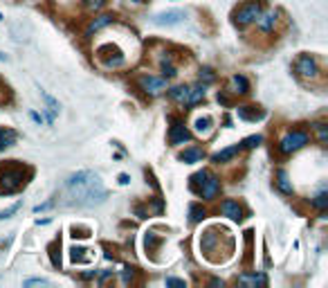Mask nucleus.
<instances>
[{
	"instance_id": "f257e3e1",
	"label": "nucleus",
	"mask_w": 328,
	"mask_h": 288,
	"mask_svg": "<svg viewBox=\"0 0 328 288\" xmlns=\"http://www.w3.org/2000/svg\"><path fill=\"white\" fill-rule=\"evenodd\" d=\"M65 194L72 198L70 205H79V207H92L106 198V189L101 185L99 176L92 171H79L70 176L65 182Z\"/></svg>"
},
{
	"instance_id": "f03ea898",
	"label": "nucleus",
	"mask_w": 328,
	"mask_h": 288,
	"mask_svg": "<svg viewBox=\"0 0 328 288\" xmlns=\"http://www.w3.org/2000/svg\"><path fill=\"white\" fill-rule=\"evenodd\" d=\"M169 97L173 99L175 104H180V106H191V104L200 102L202 97H205V86H178V88H171L169 90Z\"/></svg>"
},
{
	"instance_id": "7ed1b4c3",
	"label": "nucleus",
	"mask_w": 328,
	"mask_h": 288,
	"mask_svg": "<svg viewBox=\"0 0 328 288\" xmlns=\"http://www.w3.org/2000/svg\"><path fill=\"white\" fill-rule=\"evenodd\" d=\"M193 180H196L198 194H200L205 201H212V198L218 194V189H220V182H218V178L214 176V173H207V171L196 173V176H193Z\"/></svg>"
},
{
	"instance_id": "20e7f679",
	"label": "nucleus",
	"mask_w": 328,
	"mask_h": 288,
	"mask_svg": "<svg viewBox=\"0 0 328 288\" xmlns=\"http://www.w3.org/2000/svg\"><path fill=\"white\" fill-rule=\"evenodd\" d=\"M23 185H25V176H23L21 169L7 167V169L2 171V176H0V192L11 194V192H16V189H21Z\"/></svg>"
},
{
	"instance_id": "39448f33",
	"label": "nucleus",
	"mask_w": 328,
	"mask_h": 288,
	"mask_svg": "<svg viewBox=\"0 0 328 288\" xmlns=\"http://www.w3.org/2000/svg\"><path fill=\"white\" fill-rule=\"evenodd\" d=\"M261 2H245V5H241L236 11H234V23L236 25H249V23H254L256 18L261 16Z\"/></svg>"
},
{
	"instance_id": "423d86ee",
	"label": "nucleus",
	"mask_w": 328,
	"mask_h": 288,
	"mask_svg": "<svg viewBox=\"0 0 328 288\" xmlns=\"http://www.w3.org/2000/svg\"><path fill=\"white\" fill-rule=\"evenodd\" d=\"M306 144H308V133H303V131H292L286 138H281L279 151L281 153H292V151H299L301 146H306Z\"/></svg>"
},
{
	"instance_id": "0eeeda50",
	"label": "nucleus",
	"mask_w": 328,
	"mask_h": 288,
	"mask_svg": "<svg viewBox=\"0 0 328 288\" xmlns=\"http://www.w3.org/2000/svg\"><path fill=\"white\" fill-rule=\"evenodd\" d=\"M295 72L301 79H317L319 77V65H317V59L315 57H299L295 63Z\"/></svg>"
},
{
	"instance_id": "6e6552de",
	"label": "nucleus",
	"mask_w": 328,
	"mask_h": 288,
	"mask_svg": "<svg viewBox=\"0 0 328 288\" xmlns=\"http://www.w3.org/2000/svg\"><path fill=\"white\" fill-rule=\"evenodd\" d=\"M139 86H142V90L148 92V95H162L166 90V81L160 79V77H151V75H144L139 77Z\"/></svg>"
},
{
	"instance_id": "1a4fd4ad",
	"label": "nucleus",
	"mask_w": 328,
	"mask_h": 288,
	"mask_svg": "<svg viewBox=\"0 0 328 288\" xmlns=\"http://www.w3.org/2000/svg\"><path fill=\"white\" fill-rule=\"evenodd\" d=\"M187 18V14L182 9H171V11H162L158 16H153V23L155 25H180L182 21Z\"/></svg>"
},
{
	"instance_id": "9d476101",
	"label": "nucleus",
	"mask_w": 328,
	"mask_h": 288,
	"mask_svg": "<svg viewBox=\"0 0 328 288\" xmlns=\"http://www.w3.org/2000/svg\"><path fill=\"white\" fill-rule=\"evenodd\" d=\"M169 142L171 144H185V142H189V131H187L185 126H182L180 122H175L173 126H171V133H169Z\"/></svg>"
},
{
	"instance_id": "9b49d317",
	"label": "nucleus",
	"mask_w": 328,
	"mask_h": 288,
	"mask_svg": "<svg viewBox=\"0 0 328 288\" xmlns=\"http://www.w3.org/2000/svg\"><path fill=\"white\" fill-rule=\"evenodd\" d=\"M276 18H279V14H276L274 9L272 11H268V14H263V11H261V16L256 18V23H259V29L261 32H272V29H274V25H276Z\"/></svg>"
},
{
	"instance_id": "f8f14e48",
	"label": "nucleus",
	"mask_w": 328,
	"mask_h": 288,
	"mask_svg": "<svg viewBox=\"0 0 328 288\" xmlns=\"http://www.w3.org/2000/svg\"><path fill=\"white\" fill-rule=\"evenodd\" d=\"M229 90L234 92V95H245V92L249 90V81L247 77L243 75H234L232 81H229Z\"/></svg>"
},
{
	"instance_id": "ddd939ff",
	"label": "nucleus",
	"mask_w": 328,
	"mask_h": 288,
	"mask_svg": "<svg viewBox=\"0 0 328 288\" xmlns=\"http://www.w3.org/2000/svg\"><path fill=\"white\" fill-rule=\"evenodd\" d=\"M112 21H115V18H112L110 14H104V16H97L95 21H90V25H88V29H85V36H92L95 32H99V29H104L106 25H110Z\"/></svg>"
},
{
	"instance_id": "4468645a",
	"label": "nucleus",
	"mask_w": 328,
	"mask_h": 288,
	"mask_svg": "<svg viewBox=\"0 0 328 288\" xmlns=\"http://www.w3.org/2000/svg\"><path fill=\"white\" fill-rule=\"evenodd\" d=\"M220 209H222V214H225V216H229L232 221H241V219H243V209L238 207V203H234V201H222Z\"/></svg>"
},
{
	"instance_id": "2eb2a0df",
	"label": "nucleus",
	"mask_w": 328,
	"mask_h": 288,
	"mask_svg": "<svg viewBox=\"0 0 328 288\" xmlns=\"http://www.w3.org/2000/svg\"><path fill=\"white\" fill-rule=\"evenodd\" d=\"M202 158H205V153H202V149H185L180 153V160L182 162H187V165H196V162H200Z\"/></svg>"
},
{
	"instance_id": "dca6fc26",
	"label": "nucleus",
	"mask_w": 328,
	"mask_h": 288,
	"mask_svg": "<svg viewBox=\"0 0 328 288\" xmlns=\"http://www.w3.org/2000/svg\"><path fill=\"white\" fill-rule=\"evenodd\" d=\"M241 149H243V146H241V144H236V146H229V149L218 151V153L214 155V162H218V165H220V162L232 160L234 155H238V153H241Z\"/></svg>"
},
{
	"instance_id": "f3484780",
	"label": "nucleus",
	"mask_w": 328,
	"mask_h": 288,
	"mask_svg": "<svg viewBox=\"0 0 328 288\" xmlns=\"http://www.w3.org/2000/svg\"><path fill=\"white\" fill-rule=\"evenodd\" d=\"M14 142H16V131H11V128H0V151L11 146Z\"/></svg>"
},
{
	"instance_id": "a211bd4d",
	"label": "nucleus",
	"mask_w": 328,
	"mask_h": 288,
	"mask_svg": "<svg viewBox=\"0 0 328 288\" xmlns=\"http://www.w3.org/2000/svg\"><path fill=\"white\" fill-rule=\"evenodd\" d=\"M193 126H196V133L207 135L209 131H212V126H214V119L209 117V115H205V117H198L196 122H193Z\"/></svg>"
},
{
	"instance_id": "6ab92c4d",
	"label": "nucleus",
	"mask_w": 328,
	"mask_h": 288,
	"mask_svg": "<svg viewBox=\"0 0 328 288\" xmlns=\"http://www.w3.org/2000/svg\"><path fill=\"white\" fill-rule=\"evenodd\" d=\"M276 187H279L283 194H292V182H290L286 171H279V173H276Z\"/></svg>"
},
{
	"instance_id": "aec40b11",
	"label": "nucleus",
	"mask_w": 328,
	"mask_h": 288,
	"mask_svg": "<svg viewBox=\"0 0 328 288\" xmlns=\"http://www.w3.org/2000/svg\"><path fill=\"white\" fill-rule=\"evenodd\" d=\"M238 284H243V286H256V284H265V277L263 275H241L238 277Z\"/></svg>"
},
{
	"instance_id": "412c9836",
	"label": "nucleus",
	"mask_w": 328,
	"mask_h": 288,
	"mask_svg": "<svg viewBox=\"0 0 328 288\" xmlns=\"http://www.w3.org/2000/svg\"><path fill=\"white\" fill-rule=\"evenodd\" d=\"M312 205H315L317 209H326V207H328V194H326V192L317 194V196L312 198Z\"/></svg>"
},
{
	"instance_id": "4be33fe9",
	"label": "nucleus",
	"mask_w": 328,
	"mask_h": 288,
	"mask_svg": "<svg viewBox=\"0 0 328 288\" xmlns=\"http://www.w3.org/2000/svg\"><path fill=\"white\" fill-rule=\"evenodd\" d=\"M238 115H241V117H243V119H261V117H263V113H261V111L249 113V111H247V106L238 108Z\"/></svg>"
},
{
	"instance_id": "5701e85b",
	"label": "nucleus",
	"mask_w": 328,
	"mask_h": 288,
	"mask_svg": "<svg viewBox=\"0 0 328 288\" xmlns=\"http://www.w3.org/2000/svg\"><path fill=\"white\" fill-rule=\"evenodd\" d=\"M261 142H263V138H261V135H252V138L243 140V144H241V146H245V149H254V146H259Z\"/></svg>"
},
{
	"instance_id": "b1692460",
	"label": "nucleus",
	"mask_w": 328,
	"mask_h": 288,
	"mask_svg": "<svg viewBox=\"0 0 328 288\" xmlns=\"http://www.w3.org/2000/svg\"><path fill=\"white\" fill-rule=\"evenodd\" d=\"M315 128H317V138L322 144L328 142V133H326V124H315Z\"/></svg>"
},
{
	"instance_id": "393cba45",
	"label": "nucleus",
	"mask_w": 328,
	"mask_h": 288,
	"mask_svg": "<svg viewBox=\"0 0 328 288\" xmlns=\"http://www.w3.org/2000/svg\"><path fill=\"white\" fill-rule=\"evenodd\" d=\"M21 205H23V203H21V201H18V203H14L9 209H5V212H0V221H2V219H9L11 214H16L18 209H21Z\"/></svg>"
},
{
	"instance_id": "a878e982",
	"label": "nucleus",
	"mask_w": 328,
	"mask_h": 288,
	"mask_svg": "<svg viewBox=\"0 0 328 288\" xmlns=\"http://www.w3.org/2000/svg\"><path fill=\"white\" fill-rule=\"evenodd\" d=\"M162 70H164V75H166V77H173L175 75V68H173V63H171V59H164L162 61Z\"/></svg>"
},
{
	"instance_id": "bb28decb",
	"label": "nucleus",
	"mask_w": 328,
	"mask_h": 288,
	"mask_svg": "<svg viewBox=\"0 0 328 288\" xmlns=\"http://www.w3.org/2000/svg\"><path fill=\"white\" fill-rule=\"evenodd\" d=\"M202 219H205V209L191 207V221H193V223H198V221H202Z\"/></svg>"
},
{
	"instance_id": "cd10ccee",
	"label": "nucleus",
	"mask_w": 328,
	"mask_h": 288,
	"mask_svg": "<svg viewBox=\"0 0 328 288\" xmlns=\"http://www.w3.org/2000/svg\"><path fill=\"white\" fill-rule=\"evenodd\" d=\"M166 286H180V288H185V282H182V279H175V277H169V279H166Z\"/></svg>"
},
{
	"instance_id": "c85d7f7f",
	"label": "nucleus",
	"mask_w": 328,
	"mask_h": 288,
	"mask_svg": "<svg viewBox=\"0 0 328 288\" xmlns=\"http://www.w3.org/2000/svg\"><path fill=\"white\" fill-rule=\"evenodd\" d=\"M34 284H41V286H48V279H27L25 282V286H34Z\"/></svg>"
},
{
	"instance_id": "c756f323",
	"label": "nucleus",
	"mask_w": 328,
	"mask_h": 288,
	"mask_svg": "<svg viewBox=\"0 0 328 288\" xmlns=\"http://www.w3.org/2000/svg\"><path fill=\"white\" fill-rule=\"evenodd\" d=\"M85 2H88V5H90L92 9H101V7H104V2H106V0H85Z\"/></svg>"
},
{
	"instance_id": "7c9ffc66",
	"label": "nucleus",
	"mask_w": 328,
	"mask_h": 288,
	"mask_svg": "<svg viewBox=\"0 0 328 288\" xmlns=\"http://www.w3.org/2000/svg\"><path fill=\"white\" fill-rule=\"evenodd\" d=\"M0 61H7V57H5V54H2V52H0Z\"/></svg>"
}]
</instances>
